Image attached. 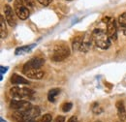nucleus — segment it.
<instances>
[{"instance_id": "c85d7f7f", "label": "nucleus", "mask_w": 126, "mask_h": 122, "mask_svg": "<svg viewBox=\"0 0 126 122\" xmlns=\"http://www.w3.org/2000/svg\"><path fill=\"white\" fill-rule=\"evenodd\" d=\"M8 1H9V2H11V1H13V0H8Z\"/></svg>"}, {"instance_id": "f8f14e48", "label": "nucleus", "mask_w": 126, "mask_h": 122, "mask_svg": "<svg viewBox=\"0 0 126 122\" xmlns=\"http://www.w3.org/2000/svg\"><path fill=\"white\" fill-rule=\"evenodd\" d=\"M12 119L15 122H27L26 117V111H21V110H15L12 115Z\"/></svg>"}, {"instance_id": "aec40b11", "label": "nucleus", "mask_w": 126, "mask_h": 122, "mask_svg": "<svg viewBox=\"0 0 126 122\" xmlns=\"http://www.w3.org/2000/svg\"><path fill=\"white\" fill-rule=\"evenodd\" d=\"M51 120H52V115L49 113H46L40 118L39 122H51Z\"/></svg>"}, {"instance_id": "423d86ee", "label": "nucleus", "mask_w": 126, "mask_h": 122, "mask_svg": "<svg viewBox=\"0 0 126 122\" xmlns=\"http://www.w3.org/2000/svg\"><path fill=\"white\" fill-rule=\"evenodd\" d=\"M45 63V59L41 57H34L30 60H28L22 67V72L25 74L26 72L34 70V69H40Z\"/></svg>"}, {"instance_id": "7ed1b4c3", "label": "nucleus", "mask_w": 126, "mask_h": 122, "mask_svg": "<svg viewBox=\"0 0 126 122\" xmlns=\"http://www.w3.org/2000/svg\"><path fill=\"white\" fill-rule=\"evenodd\" d=\"M10 95L15 98V99H19V100H23V99H30L33 95V90L27 88V87H18V86H14L10 89Z\"/></svg>"}, {"instance_id": "5701e85b", "label": "nucleus", "mask_w": 126, "mask_h": 122, "mask_svg": "<svg viewBox=\"0 0 126 122\" xmlns=\"http://www.w3.org/2000/svg\"><path fill=\"white\" fill-rule=\"evenodd\" d=\"M40 4H42V5H44V6H47V5H49L50 4V2H51V0H37Z\"/></svg>"}, {"instance_id": "b1692460", "label": "nucleus", "mask_w": 126, "mask_h": 122, "mask_svg": "<svg viewBox=\"0 0 126 122\" xmlns=\"http://www.w3.org/2000/svg\"><path fill=\"white\" fill-rule=\"evenodd\" d=\"M54 122H65V116H63V115H58V116L55 118Z\"/></svg>"}, {"instance_id": "4468645a", "label": "nucleus", "mask_w": 126, "mask_h": 122, "mask_svg": "<svg viewBox=\"0 0 126 122\" xmlns=\"http://www.w3.org/2000/svg\"><path fill=\"white\" fill-rule=\"evenodd\" d=\"M60 94L59 88H51L47 93V99L50 103H54L56 101V97Z\"/></svg>"}, {"instance_id": "bb28decb", "label": "nucleus", "mask_w": 126, "mask_h": 122, "mask_svg": "<svg viewBox=\"0 0 126 122\" xmlns=\"http://www.w3.org/2000/svg\"><path fill=\"white\" fill-rule=\"evenodd\" d=\"M27 122H38V121H36V119H30V120H28Z\"/></svg>"}, {"instance_id": "ddd939ff", "label": "nucleus", "mask_w": 126, "mask_h": 122, "mask_svg": "<svg viewBox=\"0 0 126 122\" xmlns=\"http://www.w3.org/2000/svg\"><path fill=\"white\" fill-rule=\"evenodd\" d=\"M10 81H11V83H13V84H15V85H16V84H28V83H29L28 80H27L25 77L19 76V75H17V74H13V75L11 76Z\"/></svg>"}, {"instance_id": "a878e982", "label": "nucleus", "mask_w": 126, "mask_h": 122, "mask_svg": "<svg viewBox=\"0 0 126 122\" xmlns=\"http://www.w3.org/2000/svg\"><path fill=\"white\" fill-rule=\"evenodd\" d=\"M0 69H1V79H2V76H3V74H4V73H6V72H7V70H8V67H4V66H1V67H0Z\"/></svg>"}, {"instance_id": "cd10ccee", "label": "nucleus", "mask_w": 126, "mask_h": 122, "mask_svg": "<svg viewBox=\"0 0 126 122\" xmlns=\"http://www.w3.org/2000/svg\"><path fill=\"white\" fill-rule=\"evenodd\" d=\"M0 122H6V121H4V119L1 117V118H0Z\"/></svg>"}, {"instance_id": "0eeeda50", "label": "nucleus", "mask_w": 126, "mask_h": 122, "mask_svg": "<svg viewBox=\"0 0 126 122\" xmlns=\"http://www.w3.org/2000/svg\"><path fill=\"white\" fill-rule=\"evenodd\" d=\"M14 8H15V12H16V15L18 16V18H20L21 20H25L28 18V16L30 15V12H29V9L27 6H25L22 3H19V2L15 0Z\"/></svg>"}, {"instance_id": "6ab92c4d", "label": "nucleus", "mask_w": 126, "mask_h": 122, "mask_svg": "<svg viewBox=\"0 0 126 122\" xmlns=\"http://www.w3.org/2000/svg\"><path fill=\"white\" fill-rule=\"evenodd\" d=\"M72 107H73V104L70 103V102H66V103H64L62 106H61V108H62V110L64 111V112H68V111H70Z\"/></svg>"}, {"instance_id": "a211bd4d", "label": "nucleus", "mask_w": 126, "mask_h": 122, "mask_svg": "<svg viewBox=\"0 0 126 122\" xmlns=\"http://www.w3.org/2000/svg\"><path fill=\"white\" fill-rule=\"evenodd\" d=\"M82 37L83 35H79V36H76L73 41H72V46L74 48V50H79V47L81 46V42H82Z\"/></svg>"}, {"instance_id": "dca6fc26", "label": "nucleus", "mask_w": 126, "mask_h": 122, "mask_svg": "<svg viewBox=\"0 0 126 122\" xmlns=\"http://www.w3.org/2000/svg\"><path fill=\"white\" fill-rule=\"evenodd\" d=\"M0 35L2 39H4L7 36V27H6L5 18L3 15H0Z\"/></svg>"}, {"instance_id": "f3484780", "label": "nucleus", "mask_w": 126, "mask_h": 122, "mask_svg": "<svg viewBox=\"0 0 126 122\" xmlns=\"http://www.w3.org/2000/svg\"><path fill=\"white\" fill-rule=\"evenodd\" d=\"M118 24L120 29L123 31V33L126 35V12L122 13L118 16Z\"/></svg>"}, {"instance_id": "1a4fd4ad", "label": "nucleus", "mask_w": 126, "mask_h": 122, "mask_svg": "<svg viewBox=\"0 0 126 122\" xmlns=\"http://www.w3.org/2000/svg\"><path fill=\"white\" fill-rule=\"evenodd\" d=\"M92 41H93L92 34H89V33H85V34H83L82 42H81V46H80V47H79V50L82 51V52H87V51L90 49V46H91Z\"/></svg>"}, {"instance_id": "393cba45", "label": "nucleus", "mask_w": 126, "mask_h": 122, "mask_svg": "<svg viewBox=\"0 0 126 122\" xmlns=\"http://www.w3.org/2000/svg\"><path fill=\"white\" fill-rule=\"evenodd\" d=\"M67 122H79V119H78V117H77V116L73 115V116H71V117L68 119V121Z\"/></svg>"}, {"instance_id": "f03ea898", "label": "nucleus", "mask_w": 126, "mask_h": 122, "mask_svg": "<svg viewBox=\"0 0 126 122\" xmlns=\"http://www.w3.org/2000/svg\"><path fill=\"white\" fill-rule=\"evenodd\" d=\"M70 48L64 43H59L53 46L50 59L54 62H61L70 55Z\"/></svg>"}, {"instance_id": "6e6552de", "label": "nucleus", "mask_w": 126, "mask_h": 122, "mask_svg": "<svg viewBox=\"0 0 126 122\" xmlns=\"http://www.w3.org/2000/svg\"><path fill=\"white\" fill-rule=\"evenodd\" d=\"M4 14H5V18H6L7 23H8L10 26H12V27L16 26V12H14L13 8H12L10 5L6 4V5L4 6Z\"/></svg>"}, {"instance_id": "9d476101", "label": "nucleus", "mask_w": 126, "mask_h": 122, "mask_svg": "<svg viewBox=\"0 0 126 122\" xmlns=\"http://www.w3.org/2000/svg\"><path fill=\"white\" fill-rule=\"evenodd\" d=\"M115 107H116V110H117L118 118L120 119V121L123 122L126 119V109L123 101H121V100L117 101L115 104Z\"/></svg>"}, {"instance_id": "20e7f679", "label": "nucleus", "mask_w": 126, "mask_h": 122, "mask_svg": "<svg viewBox=\"0 0 126 122\" xmlns=\"http://www.w3.org/2000/svg\"><path fill=\"white\" fill-rule=\"evenodd\" d=\"M103 21L107 25V33H108L110 39L112 41H116V39H117V27H116L114 18L107 16V17L103 18Z\"/></svg>"}, {"instance_id": "39448f33", "label": "nucleus", "mask_w": 126, "mask_h": 122, "mask_svg": "<svg viewBox=\"0 0 126 122\" xmlns=\"http://www.w3.org/2000/svg\"><path fill=\"white\" fill-rule=\"evenodd\" d=\"M9 107L11 109L14 110H21V111H28L30 108H32L31 103H29L28 101H23V100H19V99H14L10 102Z\"/></svg>"}, {"instance_id": "9b49d317", "label": "nucleus", "mask_w": 126, "mask_h": 122, "mask_svg": "<svg viewBox=\"0 0 126 122\" xmlns=\"http://www.w3.org/2000/svg\"><path fill=\"white\" fill-rule=\"evenodd\" d=\"M25 76L32 79H42L45 76V73H44V71H42L40 69H34V70H30V71L26 72Z\"/></svg>"}, {"instance_id": "f257e3e1", "label": "nucleus", "mask_w": 126, "mask_h": 122, "mask_svg": "<svg viewBox=\"0 0 126 122\" xmlns=\"http://www.w3.org/2000/svg\"><path fill=\"white\" fill-rule=\"evenodd\" d=\"M92 38L96 46L102 49H107L110 46V39L107 31L96 28L92 32Z\"/></svg>"}, {"instance_id": "c756f323", "label": "nucleus", "mask_w": 126, "mask_h": 122, "mask_svg": "<svg viewBox=\"0 0 126 122\" xmlns=\"http://www.w3.org/2000/svg\"><path fill=\"white\" fill-rule=\"evenodd\" d=\"M67 1H71V0H67Z\"/></svg>"}, {"instance_id": "412c9836", "label": "nucleus", "mask_w": 126, "mask_h": 122, "mask_svg": "<svg viewBox=\"0 0 126 122\" xmlns=\"http://www.w3.org/2000/svg\"><path fill=\"white\" fill-rule=\"evenodd\" d=\"M92 111L94 112L95 114H99V113H101L103 111V109L99 107V104L98 103H94L92 105Z\"/></svg>"}, {"instance_id": "4be33fe9", "label": "nucleus", "mask_w": 126, "mask_h": 122, "mask_svg": "<svg viewBox=\"0 0 126 122\" xmlns=\"http://www.w3.org/2000/svg\"><path fill=\"white\" fill-rule=\"evenodd\" d=\"M17 2H19V3H22L23 5H25V6H27L28 8H30L33 6V2H32V0H16Z\"/></svg>"}, {"instance_id": "2eb2a0df", "label": "nucleus", "mask_w": 126, "mask_h": 122, "mask_svg": "<svg viewBox=\"0 0 126 122\" xmlns=\"http://www.w3.org/2000/svg\"><path fill=\"white\" fill-rule=\"evenodd\" d=\"M35 46V44H32V45H29V46H20V47H17L15 51L16 55H21V54H24L28 51H30L32 48Z\"/></svg>"}]
</instances>
